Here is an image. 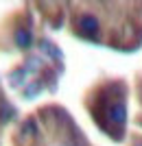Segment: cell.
Instances as JSON below:
<instances>
[{"label":"cell","mask_w":142,"mask_h":146,"mask_svg":"<svg viewBox=\"0 0 142 146\" xmlns=\"http://www.w3.org/2000/svg\"><path fill=\"white\" fill-rule=\"evenodd\" d=\"M77 24H79V31L85 33V35H94L99 31V20L94 18V15H81Z\"/></svg>","instance_id":"cell-1"},{"label":"cell","mask_w":142,"mask_h":146,"mask_svg":"<svg viewBox=\"0 0 142 146\" xmlns=\"http://www.w3.org/2000/svg\"><path fill=\"white\" fill-rule=\"evenodd\" d=\"M109 118H111V122H116V124H125V120H127V109H125V105L123 103L111 105Z\"/></svg>","instance_id":"cell-2"},{"label":"cell","mask_w":142,"mask_h":146,"mask_svg":"<svg viewBox=\"0 0 142 146\" xmlns=\"http://www.w3.org/2000/svg\"><path fill=\"white\" fill-rule=\"evenodd\" d=\"M15 44H18L20 48H26V46L31 44V33H29V31H22V29H20L18 33H15Z\"/></svg>","instance_id":"cell-3"},{"label":"cell","mask_w":142,"mask_h":146,"mask_svg":"<svg viewBox=\"0 0 142 146\" xmlns=\"http://www.w3.org/2000/svg\"><path fill=\"white\" fill-rule=\"evenodd\" d=\"M39 48L46 50V55H50V57H59V48H55V46H53L50 42H46V39L39 42Z\"/></svg>","instance_id":"cell-4"},{"label":"cell","mask_w":142,"mask_h":146,"mask_svg":"<svg viewBox=\"0 0 142 146\" xmlns=\"http://www.w3.org/2000/svg\"><path fill=\"white\" fill-rule=\"evenodd\" d=\"M37 92H39V83H31V85L24 90V96H26V98H33Z\"/></svg>","instance_id":"cell-5"},{"label":"cell","mask_w":142,"mask_h":146,"mask_svg":"<svg viewBox=\"0 0 142 146\" xmlns=\"http://www.w3.org/2000/svg\"><path fill=\"white\" fill-rule=\"evenodd\" d=\"M33 131H35L33 122H26V127H24V133H33Z\"/></svg>","instance_id":"cell-6"}]
</instances>
